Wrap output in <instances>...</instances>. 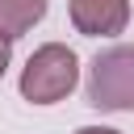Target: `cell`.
Instances as JSON below:
<instances>
[{
    "mask_svg": "<svg viewBox=\"0 0 134 134\" xmlns=\"http://www.w3.org/2000/svg\"><path fill=\"white\" fill-rule=\"evenodd\" d=\"M75 84H80V59H75V50L63 46V42H46L21 67V84L17 88H21V96L29 105H54Z\"/></svg>",
    "mask_w": 134,
    "mask_h": 134,
    "instance_id": "1",
    "label": "cell"
},
{
    "mask_svg": "<svg viewBox=\"0 0 134 134\" xmlns=\"http://www.w3.org/2000/svg\"><path fill=\"white\" fill-rule=\"evenodd\" d=\"M88 105L109 113H134V46H109L88 67Z\"/></svg>",
    "mask_w": 134,
    "mask_h": 134,
    "instance_id": "2",
    "label": "cell"
},
{
    "mask_svg": "<svg viewBox=\"0 0 134 134\" xmlns=\"http://www.w3.org/2000/svg\"><path fill=\"white\" fill-rule=\"evenodd\" d=\"M67 13L84 38H117L130 25V0H71Z\"/></svg>",
    "mask_w": 134,
    "mask_h": 134,
    "instance_id": "3",
    "label": "cell"
},
{
    "mask_svg": "<svg viewBox=\"0 0 134 134\" xmlns=\"http://www.w3.org/2000/svg\"><path fill=\"white\" fill-rule=\"evenodd\" d=\"M46 17V0H0V34L21 38Z\"/></svg>",
    "mask_w": 134,
    "mask_h": 134,
    "instance_id": "4",
    "label": "cell"
},
{
    "mask_svg": "<svg viewBox=\"0 0 134 134\" xmlns=\"http://www.w3.org/2000/svg\"><path fill=\"white\" fill-rule=\"evenodd\" d=\"M8 59H13V38H4V34H0V75L8 71Z\"/></svg>",
    "mask_w": 134,
    "mask_h": 134,
    "instance_id": "5",
    "label": "cell"
},
{
    "mask_svg": "<svg viewBox=\"0 0 134 134\" xmlns=\"http://www.w3.org/2000/svg\"><path fill=\"white\" fill-rule=\"evenodd\" d=\"M75 134H121V130H113V126H80Z\"/></svg>",
    "mask_w": 134,
    "mask_h": 134,
    "instance_id": "6",
    "label": "cell"
}]
</instances>
